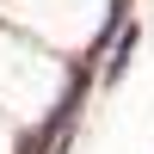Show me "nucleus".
Wrapping results in <instances>:
<instances>
[{"label":"nucleus","instance_id":"f257e3e1","mask_svg":"<svg viewBox=\"0 0 154 154\" xmlns=\"http://www.w3.org/2000/svg\"><path fill=\"white\" fill-rule=\"evenodd\" d=\"M80 99H86V74H80V80L68 86V99H62V105L49 111V123H43L37 136H31V142H25V154H43L49 142H62V130H74V117H80Z\"/></svg>","mask_w":154,"mask_h":154},{"label":"nucleus","instance_id":"f03ea898","mask_svg":"<svg viewBox=\"0 0 154 154\" xmlns=\"http://www.w3.org/2000/svg\"><path fill=\"white\" fill-rule=\"evenodd\" d=\"M130 49H136V31H123V43H117V56H111V74H123V68H130Z\"/></svg>","mask_w":154,"mask_h":154}]
</instances>
